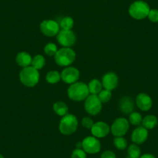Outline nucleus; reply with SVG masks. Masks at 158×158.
Masks as SVG:
<instances>
[{"mask_svg":"<svg viewBox=\"0 0 158 158\" xmlns=\"http://www.w3.org/2000/svg\"><path fill=\"white\" fill-rule=\"evenodd\" d=\"M71 158H87V154L83 149L76 148L71 153Z\"/></svg>","mask_w":158,"mask_h":158,"instance_id":"obj_29","label":"nucleus"},{"mask_svg":"<svg viewBox=\"0 0 158 158\" xmlns=\"http://www.w3.org/2000/svg\"><path fill=\"white\" fill-rule=\"evenodd\" d=\"M101 158H116L115 153L111 150H106L101 155Z\"/></svg>","mask_w":158,"mask_h":158,"instance_id":"obj_32","label":"nucleus"},{"mask_svg":"<svg viewBox=\"0 0 158 158\" xmlns=\"http://www.w3.org/2000/svg\"><path fill=\"white\" fill-rule=\"evenodd\" d=\"M157 118L153 115H148L144 117L142 120L143 127L147 130H153L157 125Z\"/></svg>","mask_w":158,"mask_h":158,"instance_id":"obj_18","label":"nucleus"},{"mask_svg":"<svg viewBox=\"0 0 158 158\" xmlns=\"http://www.w3.org/2000/svg\"><path fill=\"white\" fill-rule=\"evenodd\" d=\"M61 79L60 74L57 71H51L47 74L46 81L50 84H56Z\"/></svg>","mask_w":158,"mask_h":158,"instance_id":"obj_22","label":"nucleus"},{"mask_svg":"<svg viewBox=\"0 0 158 158\" xmlns=\"http://www.w3.org/2000/svg\"><path fill=\"white\" fill-rule=\"evenodd\" d=\"M81 124H82L83 127L86 129H92V126H93L94 123L93 120L92 119V118L90 117H85L82 118V121H81Z\"/></svg>","mask_w":158,"mask_h":158,"instance_id":"obj_31","label":"nucleus"},{"mask_svg":"<svg viewBox=\"0 0 158 158\" xmlns=\"http://www.w3.org/2000/svg\"><path fill=\"white\" fill-rule=\"evenodd\" d=\"M127 153L130 157L132 158H139V156H141V150L139 147L137 146V144H131L130 147H128V150H127Z\"/></svg>","mask_w":158,"mask_h":158,"instance_id":"obj_24","label":"nucleus"},{"mask_svg":"<svg viewBox=\"0 0 158 158\" xmlns=\"http://www.w3.org/2000/svg\"><path fill=\"white\" fill-rule=\"evenodd\" d=\"M53 110L57 115L64 116L68 114V107L63 102H57L53 105Z\"/></svg>","mask_w":158,"mask_h":158,"instance_id":"obj_20","label":"nucleus"},{"mask_svg":"<svg viewBox=\"0 0 158 158\" xmlns=\"http://www.w3.org/2000/svg\"><path fill=\"white\" fill-rule=\"evenodd\" d=\"M40 30L46 36L52 37L58 34L60 31V25L56 21L52 20V19H47L40 23Z\"/></svg>","mask_w":158,"mask_h":158,"instance_id":"obj_8","label":"nucleus"},{"mask_svg":"<svg viewBox=\"0 0 158 158\" xmlns=\"http://www.w3.org/2000/svg\"><path fill=\"white\" fill-rule=\"evenodd\" d=\"M102 108V102L97 95H89L85 102V109L86 112L92 115H95L99 113Z\"/></svg>","mask_w":158,"mask_h":158,"instance_id":"obj_6","label":"nucleus"},{"mask_svg":"<svg viewBox=\"0 0 158 158\" xmlns=\"http://www.w3.org/2000/svg\"><path fill=\"white\" fill-rule=\"evenodd\" d=\"M150 9L148 4L144 1L138 0L130 5L129 8V13L133 19L141 20L148 16Z\"/></svg>","mask_w":158,"mask_h":158,"instance_id":"obj_4","label":"nucleus"},{"mask_svg":"<svg viewBox=\"0 0 158 158\" xmlns=\"http://www.w3.org/2000/svg\"><path fill=\"white\" fill-rule=\"evenodd\" d=\"M57 40L64 48H71L76 42L75 33L71 30H61L57 35Z\"/></svg>","mask_w":158,"mask_h":158,"instance_id":"obj_10","label":"nucleus"},{"mask_svg":"<svg viewBox=\"0 0 158 158\" xmlns=\"http://www.w3.org/2000/svg\"><path fill=\"white\" fill-rule=\"evenodd\" d=\"M147 17L152 23H158V10H150Z\"/></svg>","mask_w":158,"mask_h":158,"instance_id":"obj_30","label":"nucleus"},{"mask_svg":"<svg viewBox=\"0 0 158 158\" xmlns=\"http://www.w3.org/2000/svg\"><path fill=\"white\" fill-rule=\"evenodd\" d=\"M89 93L91 95H97L102 90V84L98 79H93L88 85Z\"/></svg>","mask_w":158,"mask_h":158,"instance_id":"obj_19","label":"nucleus"},{"mask_svg":"<svg viewBox=\"0 0 158 158\" xmlns=\"http://www.w3.org/2000/svg\"><path fill=\"white\" fill-rule=\"evenodd\" d=\"M19 79L23 85L29 88L34 87L39 82V71L32 66L26 67L19 73Z\"/></svg>","mask_w":158,"mask_h":158,"instance_id":"obj_2","label":"nucleus"},{"mask_svg":"<svg viewBox=\"0 0 158 158\" xmlns=\"http://www.w3.org/2000/svg\"><path fill=\"white\" fill-rule=\"evenodd\" d=\"M16 61L19 66L22 67V68H26L31 64L32 57L28 53L20 52L16 56Z\"/></svg>","mask_w":158,"mask_h":158,"instance_id":"obj_17","label":"nucleus"},{"mask_svg":"<svg viewBox=\"0 0 158 158\" xmlns=\"http://www.w3.org/2000/svg\"><path fill=\"white\" fill-rule=\"evenodd\" d=\"M61 80L67 84H73L77 82L80 77V72L74 67H67L62 71L60 74Z\"/></svg>","mask_w":158,"mask_h":158,"instance_id":"obj_11","label":"nucleus"},{"mask_svg":"<svg viewBox=\"0 0 158 158\" xmlns=\"http://www.w3.org/2000/svg\"><path fill=\"white\" fill-rule=\"evenodd\" d=\"M76 58V54L70 48H63L58 50L54 56V59L59 66L68 67L74 61Z\"/></svg>","mask_w":158,"mask_h":158,"instance_id":"obj_5","label":"nucleus"},{"mask_svg":"<svg viewBox=\"0 0 158 158\" xmlns=\"http://www.w3.org/2000/svg\"><path fill=\"white\" fill-rule=\"evenodd\" d=\"M45 64H46V60H45L44 56H42L41 54H37L32 58V67L36 68V70L42 69L44 67Z\"/></svg>","mask_w":158,"mask_h":158,"instance_id":"obj_21","label":"nucleus"},{"mask_svg":"<svg viewBox=\"0 0 158 158\" xmlns=\"http://www.w3.org/2000/svg\"><path fill=\"white\" fill-rule=\"evenodd\" d=\"M134 109V104L131 98L124 96L119 100V109L124 114H130Z\"/></svg>","mask_w":158,"mask_h":158,"instance_id":"obj_16","label":"nucleus"},{"mask_svg":"<svg viewBox=\"0 0 158 158\" xmlns=\"http://www.w3.org/2000/svg\"><path fill=\"white\" fill-rule=\"evenodd\" d=\"M98 97L100 101L102 102V103H106L112 98V92L110 90L104 89L98 94Z\"/></svg>","mask_w":158,"mask_h":158,"instance_id":"obj_27","label":"nucleus"},{"mask_svg":"<svg viewBox=\"0 0 158 158\" xmlns=\"http://www.w3.org/2000/svg\"><path fill=\"white\" fill-rule=\"evenodd\" d=\"M78 121L75 115L71 114L62 116L59 124V130L63 135L69 136L77 130Z\"/></svg>","mask_w":158,"mask_h":158,"instance_id":"obj_3","label":"nucleus"},{"mask_svg":"<svg viewBox=\"0 0 158 158\" xmlns=\"http://www.w3.org/2000/svg\"><path fill=\"white\" fill-rule=\"evenodd\" d=\"M102 84L105 89L113 90L118 86V76L113 72H108L102 77Z\"/></svg>","mask_w":158,"mask_h":158,"instance_id":"obj_13","label":"nucleus"},{"mask_svg":"<svg viewBox=\"0 0 158 158\" xmlns=\"http://www.w3.org/2000/svg\"><path fill=\"white\" fill-rule=\"evenodd\" d=\"M136 103L138 108L144 112L150 110L153 106L152 98L146 93H139L136 98Z\"/></svg>","mask_w":158,"mask_h":158,"instance_id":"obj_15","label":"nucleus"},{"mask_svg":"<svg viewBox=\"0 0 158 158\" xmlns=\"http://www.w3.org/2000/svg\"><path fill=\"white\" fill-rule=\"evenodd\" d=\"M129 119H130V123H131L132 125L139 126L142 123L143 118L140 113L137 112H133L130 113Z\"/></svg>","mask_w":158,"mask_h":158,"instance_id":"obj_26","label":"nucleus"},{"mask_svg":"<svg viewBox=\"0 0 158 158\" xmlns=\"http://www.w3.org/2000/svg\"><path fill=\"white\" fill-rule=\"evenodd\" d=\"M139 158H156V156L151 153H145V154L141 155Z\"/></svg>","mask_w":158,"mask_h":158,"instance_id":"obj_33","label":"nucleus"},{"mask_svg":"<svg viewBox=\"0 0 158 158\" xmlns=\"http://www.w3.org/2000/svg\"><path fill=\"white\" fill-rule=\"evenodd\" d=\"M114 146L116 147L118 150H125L128 147V143L127 140L123 136H116L113 140Z\"/></svg>","mask_w":158,"mask_h":158,"instance_id":"obj_23","label":"nucleus"},{"mask_svg":"<svg viewBox=\"0 0 158 158\" xmlns=\"http://www.w3.org/2000/svg\"><path fill=\"white\" fill-rule=\"evenodd\" d=\"M148 138V130L143 127H139L132 133L131 139L135 144H142Z\"/></svg>","mask_w":158,"mask_h":158,"instance_id":"obj_14","label":"nucleus"},{"mask_svg":"<svg viewBox=\"0 0 158 158\" xmlns=\"http://www.w3.org/2000/svg\"><path fill=\"white\" fill-rule=\"evenodd\" d=\"M59 25H60V27H61L62 30H70L72 29L73 26H74V20L70 16H65V17L62 18Z\"/></svg>","mask_w":158,"mask_h":158,"instance_id":"obj_25","label":"nucleus"},{"mask_svg":"<svg viewBox=\"0 0 158 158\" xmlns=\"http://www.w3.org/2000/svg\"><path fill=\"white\" fill-rule=\"evenodd\" d=\"M82 149L86 153L95 154L101 150V143L95 136H87L81 142Z\"/></svg>","mask_w":158,"mask_h":158,"instance_id":"obj_9","label":"nucleus"},{"mask_svg":"<svg viewBox=\"0 0 158 158\" xmlns=\"http://www.w3.org/2000/svg\"><path fill=\"white\" fill-rule=\"evenodd\" d=\"M57 51H58V50H57V46L53 43L48 44L44 48L45 54H48V56H55Z\"/></svg>","mask_w":158,"mask_h":158,"instance_id":"obj_28","label":"nucleus"},{"mask_svg":"<svg viewBox=\"0 0 158 158\" xmlns=\"http://www.w3.org/2000/svg\"><path fill=\"white\" fill-rule=\"evenodd\" d=\"M0 158H4V156L2 154H0Z\"/></svg>","mask_w":158,"mask_h":158,"instance_id":"obj_34","label":"nucleus"},{"mask_svg":"<svg viewBox=\"0 0 158 158\" xmlns=\"http://www.w3.org/2000/svg\"><path fill=\"white\" fill-rule=\"evenodd\" d=\"M91 132L93 136L96 138L106 137L110 132V127L104 122H97L93 124Z\"/></svg>","mask_w":158,"mask_h":158,"instance_id":"obj_12","label":"nucleus"},{"mask_svg":"<svg viewBox=\"0 0 158 158\" xmlns=\"http://www.w3.org/2000/svg\"><path fill=\"white\" fill-rule=\"evenodd\" d=\"M89 87L84 82H75L71 84L68 89V97L75 102L85 100L89 95Z\"/></svg>","mask_w":158,"mask_h":158,"instance_id":"obj_1","label":"nucleus"},{"mask_svg":"<svg viewBox=\"0 0 158 158\" xmlns=\"http://www.w3.org/2000/svg\"><path fill=\"white\" fill-rule=\"evenodd\" d=\"M130 128L129 121L125 118H116L111 127V132L114 136H123Z\"/></svg>","mask_w":158,"mask_h":158,"instance_id":"obj_7","label":"nucleus"},{"mask_svg":"<svg viewBox=\"0 0 158 158\" xmlns=\"http://www.w3.org/2000/svg\"><path fill=\"white\" fill-rule=\"evenodd\" d=\"M127 158H132V157H130V156H128V157H127Z\"/></svg>","mask_w":158,"mask_h":158,"instance_id":"obj_35","label":"nucleus"}]
</instances>
